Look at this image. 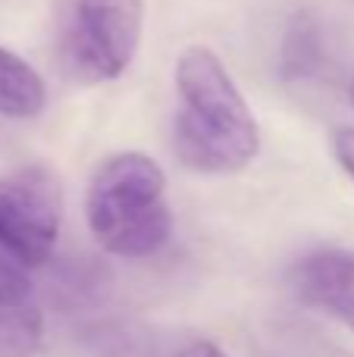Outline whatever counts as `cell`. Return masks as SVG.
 Segmentation results:
<instances>
[{
    "instance_id": "1",
    "label": "cell",
    "mask_w": 354,
    "mask_h": 357,
    "mask_svg": "<svg viewBox=\"0 0 354 357\" xmlns=\"http://www.w3.org/2000/svg\"><path fill=\"white\" fill-rule=\"evenodd\" d=\"M179 113L173 126L176 157L204 176H232L261 154V126L226 63L204 44H192L176 60Z\"/></svg>"
},
{
    "instance_id": "2",
    "label": "cell",
    "mask_w": 354,
    "mask_h": 357,
    "mask_svg": "<svg viewBox=\"0 0 354 357\" xmlns=\"http://www.w3.org/2000/svg\"><path fill=\"white\" fill-rule=\"evenodd\" d=\"M85 220L107 254L125 260L157 254L173 235L163 167L141 151L107 157L88 185Z\"/></svg>"
},
{
    "instance_id": "3",
    "label": "cell",
    "mask_w": 354,
    "mask_h": 357,
    "mask_svg": "<svg viewBox=\"0 0 354 357\" xmlns=\"http://www.w3.org/2000/svg\"><path fill=\"white\" fill-rule=\"evenodd\" d=\"M144 38V0H75L66 31L69 69L85 85L125 75Z\"/></svg>"
},
{
    "instance_id": "4",
    "label": "cell",
    "mask_w": 354,
    "mask_h": 357,
    "mask_svg": "<svg viewBox=\"0 0 354 357\" xmlns=\"http://www.w3.org/2000/svg\"><path fill=\"white\" fill-rule=\"evenodd\" d=\"M63 229V182L56 169L29 163L0 176V245L25 266L54 257Z\"/></svg>"
},
{
    "instance_id": "5",
    "label": "cell",
    "mask_w": 354,
    "mask_h": 357,
    "mask_svg": "<svg viewBox=\"0 0 354 357\" xmlns=\"http://www.w3.org/2000/svg\"><path fill=\"white\" fill-rule=\"evenodd\" d=\"M44 317L29 266L0 245V357H35Z\"/></svg>"
},
{
    "instance_id": "6",
    "label": "cell",
    "mask_w": 354,
    "mask_h": 357,
    "mask_svg": "<svg viewBox=\"0 0 354 357\" xmlns=\"http://www.w3.org/2000/svg\"><path fill=\"white\" fill-rule=\"evenodd\" d=\"M298 298L354 329V251L323 248L307 254L292 270Z\"/></svg>"
},
{
    "instance_id": "7",
    "label": "cell",
    "mask_w": 354,
    "mask_h": 357,
    "mask_svg": "<svg viewBox=\"0 0 354 357\" xmlns=\"http://www.w3.org/2000/svg\"><path fill=\"white\" fill-rule=\"evenodd\" d=\"M47 107V88L31 63L0 47V116L35 119Z\"/></svg>"
},
{
    "instance_id": "8",
    "label": "cell",
    "mask_w": 354,
    "mask_h": 357,
    "mask_svg": "<svg viewBox=\"0 0 354 357\" xmlns=\"http://www.w3.org/2000/svg\"><path fill=\"white\" fill-rule=\"evenodd\" d=\"M323 60V38H320V25L311 16H295L288 22L286 35H282L279 47V73L282 79H307L320 69Z\"/></svg>"
},
{
    "instance_id": "9",
    "label": "cell",
    "mask_w": 354,
    "mask_h": 357,
    "mask_svg": "<svg viewBox=\"0 0 354 357\" xmlns=\"http://www.w3.org/2000/svg\"><path fill=\"white\" fill-rule=\"evenodd\" d=\"M332 154L345 169V176L354 182V126H339L332 132Z\"/></svg>"
},
{
    "instance_id": "10",
    "label": "cell",
    "mask_w": 354,
    "mask_h": 357,
    "mask_svg": "<svg viewBox=\"0 0 354 357\" xmlns=\"http://www.w3.org/2000/svg\"><path fill=\"white\" fill-rule=\"evenodd\" d=\"M176 357H226V354L220 351L213 342H204V339H201V342H188V345L182 348V351L176 354Z\"/></svg>"
},
{
    "instance_id": "11",
    "label": "cell",
    "mask_w": 354,
    "mask_h": 357,
    "mask_svg": "<svg viewBox=\"0 0 354 357\" xmlns=\"http://www.w3.org/2000/svg\"><path fill=\"white\" fill-rule=\"evenodd\" d=\"M323 357H354V354L342 351V348H330V351H323Z\"/></svg>"
},
{
    "instance_id": "12",
    "label": "cell",
    "mask_w": 354,
    "mask_h": 357,
    "mask_svg": "<svg viewBox=\"0 0 354 357\" xmlns=\"http://www.w3.org/2000/svg\"><path fill=\"white\" fill-rule=\"evenodd\" d=\"M348 98H351V107H354V79H351V88H348Z\"/></svg>"
}]
</instances>
